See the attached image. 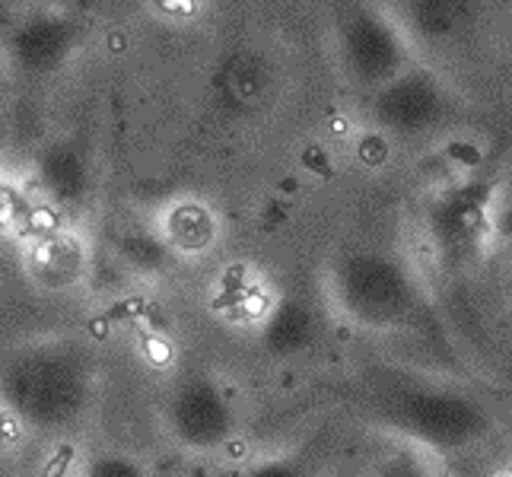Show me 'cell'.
<instances>
[{"mask_svg": "<svg viewBox=\"0 0 512 477\" xmlns=\"http://www.w3.org/2000/svg\"><path fill=\"white\" fill-rule=\"evenodd\" d=\"M261 347L274 360H299L319 344L322 338V318L309 299L280 296L277 303L261 318L258 328Z\"/></svg>", "mask_w": 512, "mask_h": 477, "instance_id": "9", "label": "cell"}, {"mask_svg": "<svg viewBox=\"0 0 512 477\" xmlns=\"http://www.w3.org/2000/svg\"><path fill=\"white\" fill-rule=\"evenodd\" d=\"M83 29L74 16L64 13H32L13 26L7 51L16 70L26 77H51L74 58Z\"/></svg>", "mask_w": 512, "mask_h": 477, "instance_id": "7", "label": "cell"}, {"mask_svg": "<svg viewBox=\"0 0 512 477\" xmlns=\"http://www.w3.org/2000/svg\"><path fill=\"white\" fill-rule=\"evenodd\" d=\"M239 477H312L303 458L296 455H264L252 462Z\"/></svg>", "mask_w": 512, "mask_h": 477, "instance_id": "13", "label": "cell"}, {"mask_svg": "<svg viewBox=\"0 0 512 477\" xmlns=\"http://www.w3.org/2000/svg\"><path fill=\"white\" fill-rule=\"evenodd\" d=\"M121 252H125L140 271H156V268H163V261H166V245L153 239H128Z\"/></svg>", "mask_w": 512, "mask_h": 477, "instance_id": "14", "label": "cell"}, {"mask_svg": "<svg viewBox=\"0 0 512 477\" xmlns=\"http://www.w3.org/2000/svg\"><path fill=\"white\" fill-rule=\"evenodd\" d=\"M376 411L388 430L423 452H468L493 433L487 404L452 382L395 379L376 392Z\"/></svg>", "mask_w": 512, "mask_h": 477, "instance_id": "2", "label": "cell"}, {"mask_svg": "<svg viewBox=\"0 0 512 477\" xmlns=\"http://www.w3.org/2000/svg\"><path fill=\"white\" fill-rule=\"evenodd\" d=\"M163 427L179 449L214 455L239 433V404L226 382L210 373H188L172 385L163 404Z\"/></svg>", "mask_w": 512, "mask_h": 477, "instance_id": "4", "label": "cell"}, {"mask_svg": "<svg viewBox=\"0 0 512 477\" xmlns=\"http://www.w3.org/2000/svg\"><path fill=\"white\" fill-rule=\"evenodd\" d=\"M369 477H436V471L414 449H395L392 455L379 458Z\"/></svg>", "mask_w": 512, "mask_h": 477, "instance_id": "12", "label": "cell"}, {"mask_svg": "<svg viewBox=\"0 0 512 477\" xmlns=\"http://www.w3.org/2000/svg\"><path fill=\"white\" fill-rule=\"evenodd\" d=\"M341 58L350 77L382 86L408 70V35L373 7H353L341 20Z\"/></svg>", "mask_w": 512, "mask_h": 477, "instance_id": "5", "label": "cell"}, {"mask_svg": "<svg viewBox=\"0 0 512 477\" xmlns=\"http://www.w3.org/2000/svg\"><path fill=\"white\" fill-rule=\"evenodd\" d=\"M35 185L61 210H77L93 191V166L77 140H58L35 156Z\"/></svg>", "mask_w": 512, "mask_h": 477, "instance_id": "8", "label": "cell"}, {"mask_svg": "<svg viewBox=\"0 0 512 477\" xmlns=\"http://www.w3.org/2000/svg\"><path fill=\"white\" fill-rule=\"evenodd\" d=\"M80 477H153V471L125 449H105L83 465Z\"/></svg>", "mask_w": 512, "mask_h": 477, "instance_id": "11", "label": "cell"}, {"mask_svg": "<svg viewBox=\"0 0 512 477\" xmlns=\"http://www.w3.org/2000/svg\"><path fill=\"white\" fill-rule=\"evenodd\" d=\"M449 115V93L430 70L408 67L388 83L376 86L373 118L395 137H423L436 131Z\"/></svg>", "mask_w": 512, "mask_h": 477, "instance_id": "6", "label": "cell"}, {"mask_svg": "<svg viewBox=\"0 0 512 477\" xmlns=\"http://www.w3.org/2000/svg\"><path fill=\"white\" fill-rule=\"evenodd\" d=\"M401 16V29H408L414 39L452 45L478 23L481 0H401Z\"/></svg>", "mask_w": 512, "mask_h": 477, "instance_id": "10", "label": "cell"}, {"mask_svg": "<svg viewBox=\"0 0 512 477\" xmlns=\"http://www.w3.org/2000/svg\"><path fill=\"white\" fill-rule=\"evenodd\" d=\"M99 373L93 357L70 341H42L13 350L0 366V404L42 436L74 430L93 408Z\"/></svg>", "mask_w": 512, "mask_h": 477, "instance_id": "1", "label": "cell"}, {"mask_svg": "<svg viewBox=\"0 0 512 477\" xmlns=\"http://www.w3.org/2000/svg\"><path fill=\"white\" fill-rule=\"evenodd\" d=\"M328 303L363 331H404L427 309L411 264L388 249H353L328 268Z\"/></svg>", "mask_w": 512, "mask_h": 477, "instance_id": "3", "label": "cell"}]
</instances>
